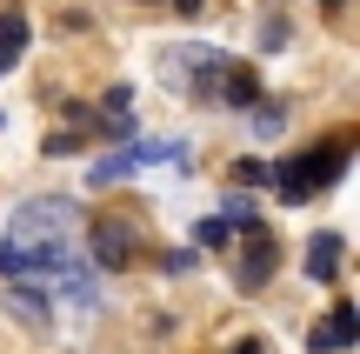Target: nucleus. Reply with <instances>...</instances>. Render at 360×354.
Segmentation results:
<instances>
[{"label":"nucleus","mask_w":360,"mask_h":354,"mask_svg":"<svg viewBox=\"0 0 360 354\" xmlns=\"http://www.w3.org/2000/svg\"><path fill=\"white\" fill-rule=\"evenodd\" d=\"M160 80L180 94V101H220V107H254L260 101V80L247 61H233V53L220 47H200V40H174V47H160Z\"/></svg>","instance_id":"1"},{"label":"nucleus","mask_w":360,"mask_h":354,"mask_svg":"<svg viewBox=\"0 0 360 354\" xmlns=\"http://www.w3.org/2000/svg\"><path fill=\"white\" fill-rule=\"evenodd\" d=\"M340 174H347V141H327V147H314V154H287L267 181L281 187V201H314V194H327Z\"/></svg>","instance_id":"2"},{"label":"nucleus","mask_w":360,"mask_h":354,"mask_svg":"<svg viewBox=\"0 0 360 354\" xmlns=\"http://www.w3.org/2000/svg\"><path fill=\"white\" fill-rule=\"evenodd\" d=\"M134 221H120V214H101V221L87 227V248H94V267H134Z\"/></svg>","instance_id":"3"},{"label":"nucleus","mask_w":360,"mask_h":354,"mask_svg":"<svg viewBox=\"0 0 360 354\" xmlns=\"http://www.w3.org/2000/svg\"><path fill=\"white\" fill-rule=\"evenodd\" d=\"M147 160H180V141H127L120 154H107V160H94V174H87V187H107V181H120V174H134V167H147Z\"/></svg>","instance_id":"4"},{"label":"nucleus","mask_w":360,"mask_h":354,"mask_svg":"<svg viewBox=\"0 0 360 354\" xmlns=\"http://www.w3.org/2000/svg\"><path fill=\"white\" fill-rule=\"evenodd\" d=\"M274 261H281V248H274V234L254 221V227L240 234V261H233V281H240V288H260V281L274 274Z\"/></svg>","instance_id":"5"},{"label":"nucleus","mask_w":360,"mask_h":354,"mask_svg":"<svg viewBox=\"0 0 360 354\" xmlns=\"http://www.w3.org/2000/svg\"><path fill=\"white\" fill-rule=\"evenodd\" d=\"M354 341H360V308L354 301H334V315H327V328L314 334V348H321V354H347Z\"/></svg>","instance_id":"6"},{"label":"nucleus","mask_w":360,"mask_h":354,"mask_svg":"<svg viewBox=\"0 0 360 354\" xmlns=\"http://www.w3.org/2000/svg\"><path fill=\"white\" fill-rule=\"evenodd\" d=\"M340 254H347V248H340V234H314L307 241V274L314 281H334L340 274Z\"/></svg>","instance_id":"7"},{"label":"nucleus","mask_w":360,"mask_h":354,"mask_svg":"<svg viewBox=\"0 0 360 354\" xmlns=\"http://www.w3.org/2000/svg\"><path fill=\"white\" fill-rule=\"evenodd\" d=\"M20 53H27V20L20 13H0V74L20 67Z\"/></svg>","instance_id":"8"},{"label":"nucleus","mask_w":360,"mask_h":354,"mask_svg":"<svg viewBox=\"0 0 360 354\" xmlns=\"http://www.w3.org/2000/svg\"><path fill=\"white\" fill-rule=\"evenodd\" d=\"M101 114L114 120V134H134V127H127V114H134V87H114V94L101 101Z\"/></svg>","instance_id":"9"},{"label":"nucleus","mask_w":360,"mask_h":354,"mask_svg":"<svg viewBox=\"0 0 360 354\" xmlns=\"http://www.w3.org/2000/svg\"><path fill=\"white\" fill-rule=\"evenodd\" d=\"M193 241L200 248H227V221H193Z\"/></svg>","instance_id":"10"},{"label":"nucleus","mask_w":360,"mask_h":354,"mask_svg":"<svg viewBox=\"0 0 360 354\" xmlns=\"http://www.w3.org/2000/svg\"><path fill=\"white\" fill-rule=\"evenodd\" d=\"M220 221H240V227H254V201H247V194H227V214H220Z\"/></svg>","instance_id":"11"},{"label":"nucleus","mask_w":360,"mask_h":354,"mask_svg":"<svg viewBox=\"0 0 360 354\" xmlns=\"http://www.w3.org/2000/svg\"><path fill=\"white\" fill-rule=\"evenodd\" d=\"M233 181H240V187L254 181V187H260V181H267V167H260V160H240V167H233Z\"/></svg>","instance_id":"12"},{"label":"nucleus","mask_w":360,"mask_h":354,"mask_svg":"<svg viewBox=\"0 0 360 354\" xmlns=\"http://www.w3.org/2000/svg\"><path fill=\"white\" fill-rule=\"evenodd\" d=\"M233 354H267V341H260V334L254 341H233Z\"/></svg>","instance_id":"13"},{"label":"nucleus","mask_w":360,"mask_h":354,"mask_svg":"<svg viewBox=\"0 0 360 354\" xmlns=\"http://www.w3.org/2000/svg\"><path fill=\"white\" fill-rule=\"evenodd\" d=\"M174 7H180V13H200V0H174Z\"/></svg>","instance_id":"14"},{"label":"nucleus","mask_w":360,"mask_h":354,"mask_svg":"<svg viewBox=\"0 0 360 354\" xmlns=\"http://www.w3.org/2000/svg\"><path fill=\"white\" fill-rule=\"evenodd\" d=\"M327 7H340V0H327Z\"/></svg>","instance_id":"15"}]
</instances>
